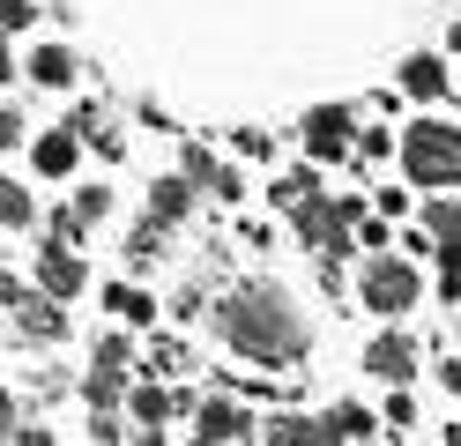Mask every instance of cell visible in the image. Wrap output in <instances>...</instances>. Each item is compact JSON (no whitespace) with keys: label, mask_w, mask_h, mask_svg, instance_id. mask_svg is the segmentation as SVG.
<instances>
[{"label":"cell","mask_w":461,"mask_h":446,"mask_svg":"<svg viewBox=\"0 0 461 446\" xmlns=\"http://www.w3.org/2000/svg\"><path fill=\"white\" fill-rule=\"evenodd\" d=\"M223 335H230V350H246L253 365H298V357L312 350L305 313H298L276 283H239V290H230Z\"/></svg>","instance_id":"6da1fadb"},{"label":"cell","mask_w":461,"mask_h":446,"mask_svg":"<svg viewBox=\"0 0 461 446\" xmlns=\"http://www.w3.org/2000/svg\"><path fill=\"white\" fill-rule=\"evenodd\" d=\"M402 164H410L417 187H461V127H439V119L410 127L402 134Z\"/></svg>","instance_id":"7a4b0ae2"},{"label":"cell","mask_w":461,"mask_h":446,"mask_svg":"<svg viewBox=\"0 0 461 446\" xmlns=\"http://www.w3.org/2000/svg\"><path fill=\"white\" fill-rule=\"evenodd\" d=\"M424 297V283H417V268L410 260H394V253H380V260H365V276H357V305L365 313H410Z\"/></svg>","instance_id":"3957f363"},{"label":"cell","mask_w":461,"mask_h":446,"mask_svg":"<svg viewBox=\"0 0 461 446\" xmlns=\"http://www.w3.org/2000/svg\"><path fill=\"white\" fill-rule=\"evenodd\" d=\"M0 305H8V320H15L31 342H60V335H68V305H60L52 290H23L8 268H0Z\"/></svg>","instance_id":"277c9868"},{"label":"cell","mask_w":461,"mask_h":446,"mask_svg":"<svg viewBox=\"0 0 461 446\" xmlns=\"http://www.w3.org/2000/svg\"><path fill=\"white\" fill-rule=\"evenodd\" d=\"M291 216H298V238H305V246L342 253V246H350V223L365 216V208H357V201H321V194H305Z\"/></svg>","instance_id":"5b68a950"},{"label":"cell","mask_w":461,"mask_h":446,"mask_svg":"<svg viewBox=\"0 0 461 446\" xmlns=\"http://www.w3.org/2000/svg\"><path fill=\"white\" fill-rule=\"evenodd\" d=\"M305 149H312V157H350V112H342V105L305 112Z\"/></svg>","instance_id":"8992f818"},{"label":"cell","mask_w":461,"mask_h":446,"mask_svg":"<svg viewBox=\"0 0 461 446\" xmlns=\"http://www.w3.org/2000/svg\"><path fill=\"white\" fill-rule=\"evenodd\" d=\"M365 372L402 387V379L417 372V342H410V335H380V342H365Z\"/></svg>","instance_id":"52a82bcc"},{"label":"cell","mask_w":461,"mask_h":446,"mask_svg":"<svg viewBox=\"0 0 461 446\" xmlns=\"http://www.w3.org/2000/svg\"><path fill=\"white\" fill-rule=\"evenodd\" d=\"M38 283H45V290H52V297H60V305H68V297H75L82 283H90V276H82V260H75V253L60 246V238H52V246L38 253Z\"/></svg>","instance_id":"ba28073f"},{"label":"cell","mask_w":461,"mask_h":446,"mask_svg":"<svg viewBox=\"0 0 461 446\" xmlns=\"http://www.w3.org/2000/svg\"><path fill=\"white\" fill-rule=\"evenodd\" d=\"M246 424H253V416H246L239 402H209V409L194 416V432H201V439H246Z\"/></svg>","instance_id":"9c48e42d"},{"label":"cell","mask_w":461,"mask_h":446,"mask_svg":"<svg viewBox=\"0 0 461 446\" xmlns=\"http://www.w3.org/2000/svg\"><path fill=\"white\" fill-rule=\"evenodd\" d=\"M75 149H82V134L52 127V134L38 141V171H45V178H68V171H75Z\"/></svg>","instance_id":"30bf717a"},{"label":"cell","mask_w":461,"mask_h":446,"mask_svg":"<svg viewBox=\"0 0 461 446\" xmlns=\"http://www.w3.org/2000/svg\"><path fill=\"white\" fill-rule=\"evenodd\" d=\"M402 89H410V97H447V68L431 52H417L410 68H402Z\"/></svg>","instance_id":"8fae6325"},{"label":"cell","mask_w":461,"mask_h":446,"mask_svg":"<svg viewBox=\"0 0 461 446\" xmlns=\"http://www.w3.org/2000/svg\"><path fill=\"white\" fill-rule=\"evenodd\" d=\"M104 305L120 313V320H134V327H141V320L157 313V297H149V290H134V283H112V290H104Z\"/></svg>","instance_id":"7c38bea8"},{"label":"cell","mask_w":461,"mask_h":446,"mask_svg":"<svg viewBox=\"0 0 461 446\" xmlns=\"http://www.w3.org/2000/svg\"><path fill=\"white\" fill-rule=\"evenodd\" d=\"M31 75H38V82H52V89H60V82H75V52H68V45L31 52Z\"/></svg>","instance_id":"4fadbf2b"},{"label":"cell","mask_w":461,"mask_h":446,"mask_svg":"<svg viewBox=\"0 0 461 446\" xmlns=\"http://www.w3.org/2000/svg\"><path fill=\"white\" fill-rule=\"evenodd\" d=\"M0 223L8 231H23V223H38V201L15 187V178H0Z\"/></svg>","instance_id":"5bb4252c"},{"label":"cell","mask_w":461,"mask_h":446,"mask_svg":"<svg viewBox=\"0 0 461 446\" xmlns=\"http://www.w3.org/2000/svg\"><path fill=\"white\" fill-rule=\"evenodd\" d=\"M82 395H90V409H112V402H120V365H90Z\"/></svg>","instance_id":"9a60e30c"},{"label":"cell","mask_w":461,"mask_h":446,"mask_svg":"<svg viewBox=\"0 0 461 446\" xmlns=\"http://www.w3.org/2000/svg\"><path fill=\"white\" fill-rule=\"evenodd\" d=\"M268 194H276V208H298L305 194H321V178H312V171H283V178H276Z\"/></svg>","instance_id":"2e32d148"},{"label":"cell","mask_w":461,"mask_h":446,"mask_svg":"<svg viewBox=\"0 0 461 446\" xmlns=\"http://www.w3.org/2000/svg\"><path fill=\"white\" fill-rule=\"evenodd\" d=\"M186 208H194V187H186V178H164V187H157V216H164V223H179Z\"/></svg>","instance_id":"e0dca14e"},{"label":"cell","mask_w":461,"mask_h":446,"mask_svg":"<svg viewBox=\"0 0 461 446\" xmlns=\"http://www.w3.org/2000/svg\"><path fill=\"white\" fill-rule=\"evenodd\" d=\"M365 432H372V416H365V409H350V402H342L328 424H321V439H365Z\"/></svg>","instance_id":"ac0fdd59"},{"label":"cell","mask_w":461,"mask_h":446,"mask_svg":"<svg viewBox=\"0 0 461 446\" xmlns=\"http://www.w3.org/2000/svg\"><path fill=\"white\" fill-rule=\"evenodd\" d=\"M424 231L431 238H461V201H424Z\"/></svg>","instance_id":"d6986e66"},{"label":"cell","mask_w":461,"mask_h":446,"mask_svg":"<svg viewBox=\"0 0 461 446\" xmlns=\"http://www.w3.org/2000/svg\"><path fill=\"white\" fill-rule=\"evenodd\" d=\"M134 416H141V424H164V416H171V395H164V387H134Z\"/></svg>","instance_id":"ffe728a7"},{"label":"cell","mask_w":461,"mask_h":446,"mask_svg":"<svg viewBox=\"0 0 461 446\" xmlns=\"http://www.w3.org/2000/svg\"><path fill=\"white\" fill-rule=\"evenodd\" d=\"M127 253H134V260H157V253H164V216H149V223H141V231L127 238Z\"/></svg>","instance_id":"44dd1931"},{"label":"cell","mask_w":461,"mask_h":446,"mask_svg":"<svg viewBox=\"0 0 461 446\" xmlns=\"http://www.w3.org/2000/svg\"><path fill=\"white\" fill-rule=\"evenodd\" d=\"M439 283L447 297H461V238H439Z\"/></svg>","instance_id":"7402d4cb"},{"label":"cell","mask_w":461,"mask_h":446,"mask_svg":"<svg viewBox=\"0 0 461 446\" xmlns=\"http://www.w3.org/2000/svg\"><path fill=\"white\" fill-rule=\"evenodd\" d=\"M104 208H112V194H104V187H82V194H75V223L90 231V223L104 216Z\"/></svg>","instance_id":"603a6c76"},{"label":"cell","mask_w":461,"mask_h":446,"mask_svg":"<svg viewBox=\"0 0 461 446\" xmlns=\"http://www.w3.org/2000/svg\"><path fill=\"white\" fill-rule=\"evenodd\" d=\"M31 15H38V0H0V30H23Z\"/></svg>","instance_id":"cb8c5ba5"},{"label":"cell","mask_w":461,"mask_h":446,"mask_svg":"<svg viewBox=\"0 0 461 446\" xmlns=\"http://www.w3.org/2000/svg\"><path fill=\"white\" fill-rule=\"evenodd\" d=\"M15 134H23V119H15V105H0V149H15Z\"/></svg>","instance_id":"d4e9b609"},{"label":"cell","mask_w":461,"mask_h":446,"mask_svg":"<svg viewBox=\"0 0 461 446\" xmlns=\"http://www.w3.org/2000/svg\"><path fill=\"white\" fill-rule=\"evenodd\" d=\"M8 424H15V402H8V387H0V439H8Z\"/></svg>","instance_id":"484cf974"},{"label":"cell","mask_w":461,"mask_h":446,"mask_svg":"<svg viewBox=\"0 0 461 446\" xmlns=\"http://www.w3.org/2000/svg\"><path fill=\"white\" fill-rule=\"evenodd\" d=\"M447 387H454V395H461V365H447Z\"/></svg>","instance_id":"4316f807"},{"label":"cell","mask_w":461,"mask_h":446,"mask_svg":"<svg viewBox=\"0 0 461 446\" xmlns=\"http://www.w3.org/2000/svg\"><path fill=\"white\" fill-rule=\"evenodd\" d=\"M0 75H8V38H0Z\"/></svg>","instance_id":"83f0119b"},{"label":"cell","mask_w":461,"mask_h":446,"mask_svg":"<svg viewBox=\"0 0 461 446\" xmlns=\"http://www.w3.org/2000/svg\"><path fill=\"white\" fill-rule=\"evenodd\" d=\"M454 45H461V23H454Z\"/></svg>","instance_id":"f1b7e54d"}]
</instances>
